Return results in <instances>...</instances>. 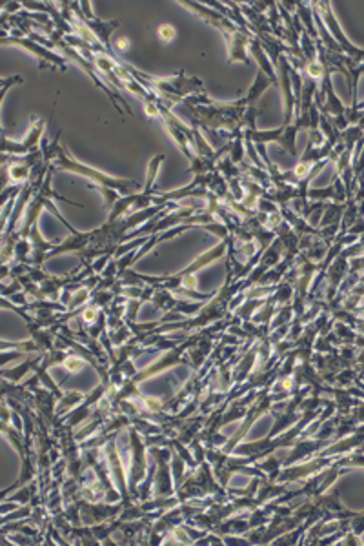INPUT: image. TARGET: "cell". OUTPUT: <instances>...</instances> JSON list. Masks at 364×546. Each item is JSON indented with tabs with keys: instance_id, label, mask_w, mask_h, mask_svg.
Returning <instances> with one entry per match:
<instances>
[{
	"instance_id": "6da1fadb",
	"label": "cell",
	"mask_w": 364,
	"mask_h": 546,
	"mask_svg": "<svg viewBox=\"0 0 364 546\" xmlns=\"http://www.w3.org/2000/svg\"><path fill=\"white\" fill-rule=\"evenodd\" d=\"M151 82L153 88H157L158 93H162L164 97H170L171 100H180L188 93L193 91H200L203 86L197 78H184V73H180L179 77H170V78H155V77H146Z\"/></svg>"
},
{
	"instance_id": "7a4b0ae2",
	"label": "cell",
	"mask_w": 364,
	"mask_h": 546,
	"mask_svg": "<svg viewBox=\"0 0 364 546\" xmlns=\"http://www.w3.org/2000/svg\"><path fill=\"white\" fill-rule=\"evenodd\" d=\"M33 128H35V130H33V133H31V135H29V139H27V142H29V140H38V137H41V131H42V128H44V122H42V120H36V124H35V126H33ZM29 144H35V142H29ZM22 149H24V151H27V144L26 146H11V144H9V142H8V140H6V142H4V151H13V153H22Z\"/></svg>"
},
{
	"instance_id": "3957f363",
	"label": "cell",
	"mask_w": 364,
	"mask_h": 546,
	"mask_svg": "<svg viewBox=\"0 0 364 546\" xmlns=\"http://www.w3.org/2000/svg\"><path fill=\"white\" fill-rule=\"evenodd\" d=\"M157 35H158V38H160L162 42H171V40H175L177 29L171 26V24H162V26L158 27Z\"/></svg>"
},
{
	"instance_id": "277c9868",
	"label": "cell",
	"mask_w": 364,
	"mask_h": 546,
	"mask_svg": "<svg viewBox=\"0 0 364 546\" xmlns=\"http://www.w3.org/2000/svg\"><path fill=\"white\" fill-rule=\"evenodd\" d=\"M130 46H131V42L128 40V38H124V36H122V38H117V50L122 51V53H124V51H128V48H130Z\"/></svg>"
}]
</instances>
